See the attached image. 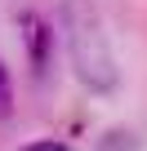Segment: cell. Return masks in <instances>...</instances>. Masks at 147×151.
Listing matches in <instances>:
<instances>
[{
	"label": "cell",
	"instance_id": "6da1fadb",
	"mask_svg": "<svg viewBox=\"0 0 147 151\" xmlns=\"http://www.w3.org/2000/svg\"><path fill=\"white\" fill-rule=\"evenodd\" d=\"M62 36H67V53H71V71L89 93H116L120 71L112 58V40L103 31V18L94 9V0H62Z\"/></svg>",
	"mask_w": 147,
	"mask_h": 151
},
{
	"label": "cell",
	"instance_id": "7a4b0ae2",
	"mask_svg": "<svg viewBox=\"0 0 147 151\" xmlns=\"http://www.w3.org/2000/svg\"><path fill=\"white\" fill-rule=\"evenodd\" d=\"M18 27H22V45H27V62L36 76L49 71V58H54V27L36 14V9H22L18 14Z\"/></svg>",
	"mask_w": 147,
	"mask_h": 151
},
{
	"label": "cell",
	"instance_id": "3957f363",
	"mask_svg": "<svg viewBox=\"0 0 147 151\" xmlns=\"http://www.w3.org/2000/svg\"><path fill=\"white\" fill-rule=\"evenodd\" d=\"M94 151H138V138L134 133H125V129H112V133H103L98 138V147Z\"/></svg>",
	"mask_w": 147,
	"mask_h": 151
},
{
	"label": "cell",
	"instance_id": "277c9868",
	"mask_svg": "<svg viewBox=\"0 0 147 151\" xmlns=\"http://www.w3.org/2000/svg\"><path fill=\"white\" fill-rule=\"evenodd\" d=\"M9 102H14V93H9V71L0 67V116H9Z\"/></svg>",
	"mask_w": 147,
	"mask_h": 151
},
{
	"label": "cell",
	"instance_id": "5b68a950",
	"mask_svg": "<svg viewBox=\"0 0 147 151\" xmlns=\"http://www.w3.org/2000/svg\"><path fill=\"white\" fill-rule=\"evenodd\" d=\"M22 151H71L67 142H54V138H45V142H27Z\"/></svg>",
	"mask_w": 147,
	"mask_h": 151
}]
</instances>
